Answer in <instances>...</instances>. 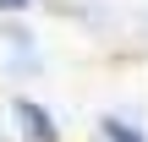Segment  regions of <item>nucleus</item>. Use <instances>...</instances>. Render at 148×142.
Listing matches in <instances>:
<instances>
[{"label": "nucleus", "mask_w": 148, "mask_h": 142, "mask_svg": "<svg viewBox=\"0 0 148 142\" xmlns=\"http://www.w3.org/2000/svg\"><path fill=\"white\" fill-rule=\"evenodd\" d=\"M11 115L22 120V131H27L33 142H55L60 137V131H55V115H49L38 99H11Z\"/></svg>", "instance_id": "f257e3e1"}, {"label": "nucleus", "mask_w": 148, "mask_h": 142, "mask_svg": "<svg viewBox=\"0 0 148 142\" xmlns=\"http://www.w3.org/2000/svg\"><path fill=\"white\" fill-rule=\"evenodd\" d=\"M99 137H104V142H148L143 131H137V126H126L121 115H104V120H99Z\"/></svg>", "instance_id": "f03ea898"}, {"label": "nucleus", "mask_w": 148, "mask_h": 142, "mask_svg": "<svg viewBox=\"0 0 148 142\" xmlns=\"http://www.w3.org/2000/svg\"><path fill=\"white\" fill-rule=\"evenodd\" d=\"M22 5H33V0H0V11H22Z\"/></svg>", "instance_id": "7ed1b4c3"}]
</instances>
